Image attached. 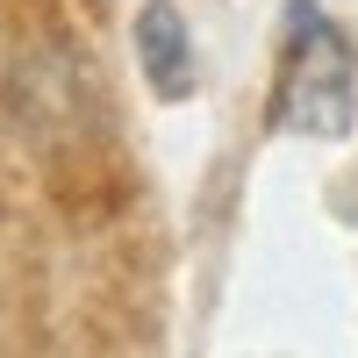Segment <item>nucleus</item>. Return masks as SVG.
<instances>
[{
	"label": "nucleus",
	"instance_id": "nucleus-1",
	"mask_svg": "<svg viewBox=\"0 0 358 358\" xmlns=\"http://www.w3.org/2000/svg\"><path fill=\"white\" fill-rule=\"evenodd\" d=\"M351 122H358V50L315 0H294L273 79V129L337 143L351 136Z\"/></svg>",
	"mask_w": 358,
	"mask_h": 358
},
{
	"label": "nucleus",
	"instance_id": "nucleus-2",
	"mask_svg": "<svg viewBox=\"0 0 358 358\" xmlns=\"http://www.w3.org/2000/svg\"><path fill=\"white\" fill-rule=\"evenodd\" d=\"M136 65H143L158 101H187L194 94L201 57H194V29L179 15V0H143L136 8Z\"/></svg>",
	"mask_w": 358,
	"mask_h": 358
}]
</instances>
